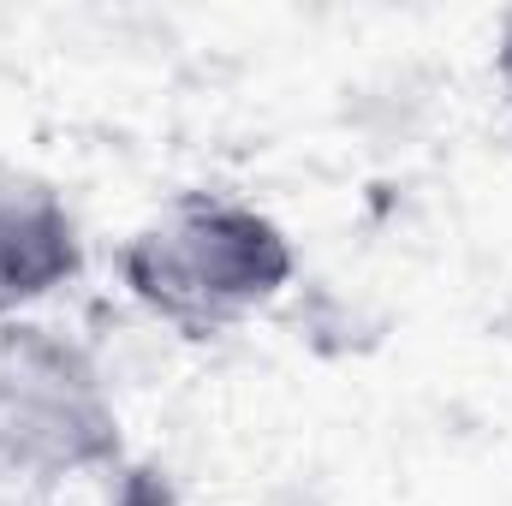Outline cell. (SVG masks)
<instances>
[{
  "instance_id": "6da1fadb",
  "label": "cell",
  "mask_w": 512,
  "mask_h": 506,
  "mask_svg": "<svg viewBox=\"0 0 512 506\" xmlns=\"http://www.w3.org/2000/svg\"><path fill=\"white\" fill-rule=\"evenodd\" d=\"M292 239L274 215L239 197L185 191L161 203L120 251V280L131 304L185 340L227 334L256 310H268L292 286Z\"/></svg>"
},
{
  "instance_id": "7a4b0ae2",
  "label": "cell",
  "mask_w": 512,
  "mask_h": 506,
  "mask_svg": "<svg viewBox=\"0 0 512 506\" xmlns=\"http://www.w3.org/2000/svg\"><path fill=\"white\" fill-rule=\"evenodd\" d=\"M120 465V405L102 364L48 322L0 328V501L24 506Z\"/></svg>"
},
{
  "instance_id": "3957f363",
  "label": "cell",
  "mask_w": 512,
  "mask_h": 506,
  "mask_svg": "<svg viewBox=\"0 0 512 506\" xmlns=\"http://www.w3.org/2000/svg\"><path fill=\"white\" fill-rule=\"evenodd\" d=\"M84 274V233L54 179L0 161V322H24L42 298Z\"/></svg>"
},
{
  "instance_id": "277c9868",
  "label": "cell",
  "mask_w": 512,
  "mask_h": 506,
  "mask_svg": "<svg viewBox=\"0 0 512 506\" xmlns=\"http://www.w3.org/2000/svg\"><path fill=\"white\" fill-rule=\"evenodd\" d=\"M495 78H501V90L512 102V12L501 18V36H495Z\"/></svg>"
},
{
  "instance_id": "5b68a950",
  "label": "cell",
  "mask_w": 512,
  "mask_h": 506,
  "mask_svg": "<svg viewBox=\"0 0 512 506\" xmlns=\"http://www.w3.org/2000/svg\"><path fill=\"white\" fill-rule=\"evenodd\" d=\"M0 506H6V501H0Z\"/></svg>"
}]
</instances>
